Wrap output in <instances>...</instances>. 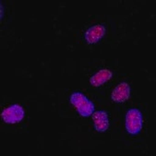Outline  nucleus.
Masks as SVG:
<instances>
[{
    "label": "nucleus",
    "instance_id": "obj_7",
    "mask_svg": "<svg viewBox=\"0 0 156 156\" xmlns=\"http://www.w3.org/2000/svg\"><path fill=\"white\" fill-rule=\"evenodd\" d=\"M136 96L135 78L128 72H121L101 97L117 113Z\"/></svg>",
    "mask_w": 156,
    "mask_h": 156
},
{
    "label": "nucleus",
    "instance_id": "obj_5",
    "mask_svg": "<svg viewBox=\"0 0 156 156\" xmlns=\"http://www.w3.org/2000/svg\"><path fill=\"white\" fill-rule=\"evenodd\" d=\"M30 110L23 101L11 100L5 97L1 102L0 125L6 132H26L30 127Z\"/></svg>",
    "mask_w": 156,
    "mask_h": 156
},
{
    "label": "nucleus",
    "instance_id": "obj_2",
    "mask_svg": "<svg viewBox=\"0 0 156 156\" xmlns=\"http://www.w3.org/2000/svg\"><path fill=\"white\" fill-rule=\"evenodd\" d=\"M149 127V112L146 103L136 94L116 116L111 140L124 148H140L146 143Z\"/></svg>",
    "mask_w": 156,
    "mask_h": 156
},
{
    "label": "nucleus",
    "instance_id": "obj_6",
    "mask_svg": "<svg viewBox=\"0 0 156 156\" xmlns=\"http://www.w3.org/2000/svg\"><path fill=\"white\" fill-rule=\"evenodd\" d=\"M96 97V107L87 123L88 133L95 140L111 139L116 121L117 112L101 97Z\"/></svg>",
    "mask_w": 156,
    "mask_h": 156
},
{
    "label": "nucleus",
    "instance_id": "obj_4",
    "mask_svg": "<svg viewBox=\"0 0 156 156\" xmlns=\"http://www.w3.org/2000/svg\"><path fill=\"white\" fill-rule=\"evenodd\" d=\"M58 107L61 116L72 118L86 126L96 107V97L80 87L61 90Z\"/></svg>",
    "mask_w": 156,
    "mask_h": 156
},
{
    "label": "nucleus",
    "instance_id": "obj_8",
    "mask_svg": "<svg viewBox=\"0 0 156 156\" xmlns=\"http://www.w3.org/2000/svg\"><path fill=\"white\" fill-rule=\"evenodd\" d=\"M1 17H0V25L1 28L7 26L13 18V8L14 6L9 1H1Z\"/></svg>",
    "mask_w": 156,
    "mask_h": 156
},
{
    "label": "nucleus",
    "instance_id": "obj_3",
    "mask_svg": "<svg viewBox=\"0 0 156 156\" xmlns=\"http://www.w3.org/2000/svg\"><path fill=\"white\" fill-rule=\"evenodd\" d=\"M82 65L80 88L88 93L102 97L116 77L123 72V68L117 60L91 59Z\"/></svg>",
    "mask_w": 156,
    "mask_h": 156
},
{
    "label": "nucleus",
    "instance_id": "obj_1",
    "mask_svg": "<svg viewBox=\"0 0 156 156\" xmlns=\"http://www.w3.org/2000/svg\"><path fill=\"white\" fill-rule=\"evenodd\" d=\"M78 41L91 52L113 50L126 36V21L120 16L90 15L79 30Z\"/></svg>",
    "mask_w": 156,
    "mask_h": 156
}]
</instances>
